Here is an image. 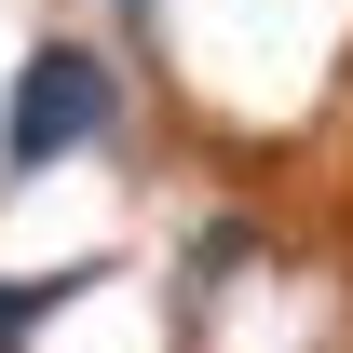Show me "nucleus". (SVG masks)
<instances>
[{
    "label": "nucleus",
    "mask_w": 353,
    "mask_h": 353,
    "mask_svg": "<svg viewBox=\"0 0 353 353\" xmlns=\"http://www.w3.org/2000/svg\"><path fill=\"white\" fill-rule=\"evenodd\" d=\"M68 285H82V272H41V285H0V353L28 340V326H41V312H54V299H68Z\"/></svg>",
    "instance_id": "nucleus-2"
},
{
    "label": "nucleus",
    "mask_w": 353,
    "mask_h": 353,
    "mask_svg": "<svg viewBox=\"0 0 353 353\" xmlns=\"http://www.w3.org/2000/svg\"><path fill=\"white\" fill-rule=\"evenodd\" d=\"M109 54H82V41H41L28 54V82H14V123H0V163L28 176V163H54V150H82V136H109Z\"/></svg>",
    "instance_id": "nucleus-1"
}]
</instances>
